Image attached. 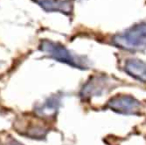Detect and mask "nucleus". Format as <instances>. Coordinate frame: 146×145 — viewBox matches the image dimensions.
I'll return each instance as SVG.
<instances>
[{
    "label": "nucleus",
    "instance_id": "f03ea898",
    "mask_svg": "<svg viewBox=\"0 0 146 145\" xmlns=\"http://www.w3.org/2000/svg\"><path fill=\"white\" fill-rule=\"evenodd\" d=\"M40 49L58 61L66 63L76 68H85V65L82 64V60H76L74 56L70 54V52L61 45L45 40L41 43Z\"/></svg>",
    "mask_w": 146,
    "mask_h": 145
},
{
    "label": "nucleus",
    "instance_id": "0eeeda50",
    "mask_svg": "<svg viewBox=\"0 0 146 145\" xmlns=\"http://www.w3.org/2000/svg\"><path fill=\"white\" fill-rule=\"evenodd\" d=\"M60 101L57 99V97L54 96L48 99L46 102H44L40 107H38L36 111L39 115H50L51 114L54 113L58 107H59Z\"/></svg>",
    "mask_w": 146,
    "mask_h": 145
},
{
    "label": "nucleus",
    "instance_id": "7ed1b4c3",
    "mask_svg": "<svg viewBox=\"0 0 146 145\" xmlns=\"http://www.w3.org/2000/svg\"><path fill=\"white\" fill-rule=\"evenodd\" d=\"M111 110L123 115H136L140 110V102L129 95H116L107 104Z\"/></svg>",
    "mask_w": 146,
    "mask_h": 145
},
{
    "label": "nucleus",
    "instance_id": "20e7f679",
    "mask_svg": "<svg viewBox=\"0 0 146 145\" xmlns=\"http://www.w3.org/2000/svg\"><path fill=\"white\" fill-rule=\"evenodd\" d=\"M113 82L106 76H95L90 79L82 90V96L85 99L102 95L113 89Z\"/></svg>",
    "mask_w": 146,
    "mask_h": 145
},
{
    "label": "nucleus",
    "instance_id": "39448f33",
    "mask_svg": "<svg viewBox=\"0 0 146 145\" xmlns=\"http://www.w3.org/2000/svg\"><path fill=\"white\" fill-rule=\"evenodd\" d=\"M124 70L130 76L146 83V63L138 59H129L125 62Z\"/></svg>",
    "mask_w": 146,
    "mask_h": 145
},
{
    "label": "nucleus",
    "instance_id": "423d86ee",
    "mask_svg": "<svg viewBox=\"0 0 146 145\" xmlns=\"http://www.w3.org/2000/svg\"><path fill=\"white\" fill-rule=\"evenodd\" d=\"M36 2L44 10L47 11H60L68 14L72 10L71 4L68 1H60V0H36Z\"/></svg>",
    "mask_w": 146,
    "mask_h": 145
},
{
    "label": "nucleus",
    "instance_id": "f257e3e1",
    "mask_svg": "<svg viewBox=\"0 0 146 145\" xmlns=\"http://www.w3.org/2000/svg\"><path fill=\"white\" fill-rule=\"evenodd\" d=\"M113 44L123 50L137 52L146 48V21L141 22L123 33L115 35Z\"/></svg>",
    "mask_w": 146,
    "mask_h": 145
}]
</instances>
